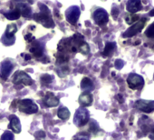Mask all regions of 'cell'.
Returning a JSON list of instances; mask_svg holds the SVG:
<instances>
[{
    "mask_svg": "<svg viewBox=\"0 0 154 140\" xmlns=\"http://www.w3.org/2000/svg\"><path fill=\"white\" fill-rule=\"evenodd\" d=\"M30 52L34 54L35 57H41L43 56V47L39 43H35L30 47Z\"/></svg>",
    "mask_w": 154,
    "mask_h": 140,
    "instance_id": "cell-16",
    "label": "cell"
},
{
    "mask_svg": "<svg viewBox=\"0 0 154 140\" xmlns=\"http://www.w3.org/2000/svg\"><path fill=\"white\" fill-rule=\"evenodd\" d=\"M93 87H94V83L90 78H83V80L81 82V88H83L85 90L86 89L88 91V89L89 90L93 89Z\"/></svg>",
    "mask_w": 154,
    "mask_h": 140,
    "instance_id": "cell-20",
    "label": "cell"
},
{
    "mask_svg": "<svg viewBox=\"0 0 154 140\" xmlns=\"http://www.w3.org/2000/svg\"><path fill=\"white\" fill-rule=\"evenodd\" d=\"M25 38H26V41H28V42H30V43H31L32 41H34V40H35V37H34L32 35H29V34H27V35L25 37Z\"/></svg>",
    "mask_w": 154,
    "mask_h": 140,
    "instance_id": "cell-30",
    "label": "cell"
},
{
    "mask_svg": "<svg viewBox=\"0 0 154 140\" xmlns=\"http://www.w3.org/2000/svg\"><path fill=\"white\" fill-rule=\"evenodd\" d=\"M115 48H116V44H115L114 42L107 43L106 46H105V47H104V50H103V55L104 56H110V55L114 51Z\"/></svg>",
    "mask_w": 154,
    "mask_h": 140,
    "instance_id": "cell-19",
    "label": "cell"
},
{
    "mask_svg": "<svg viewBox=\"0 0 154 140\" xmlns=\"http://www.w3.org/2000/svg\"><path fill=\"white\" fill-rule=\"evenodd\" d=\"M40 7H42V8H40L41 11L38 14H35L34 19L35 21L39 22L40 24H42L45 27H54V20L51 17L50 10L45 5L40 4Z\"/></svg>",
    "mask_w": 154,
    "mask_h": 140,
    "instance_id": "cell-1",
    "label": "cell"
},
{
    "mask_svg": "<svg viewBox=\"0 0 154 140\" xmlns=\"http://www.w3.org/2000/svg\"><path fill=\"white\" fill-rule=\"evenodd\" d=\"M44 103L47 107H54L58 106L59 99L53 93H47L44 99Z\"/></svg>",
    "mask_w": 154,
    "mask_h": 140,
    "instance_id": "cell-13",
    "label": "cell"
},
{
    "mask_svg": "<svg viewBox=\"0 0 154 140\" xmlns=\"http://www.w3.org/2000/svg\"><path fill=\"white\" fill-rule=\"evenodd\" d=\"M17 8L19 9L20 14L23 17H25V18H29L30 17V15H31V8L27 5H26V4H19L17 6Z\"/></svg>",
    "mask_w": 154,
    "mask_h": 140,
    "instance_id": "cell-17",
    "label": "cell"
},
{
    "mask_svg": "<svg viewBox=\"0 0 154 140\" xmlns=\"http://www.w3.org/2000/svg\"><path fill=\"white\" fill-rule=\"evenodd\" d=\"M13 83L15 85H25V86H31L33 84L32 78L24 71H17L16 72L13 78Z\"/></svg>",
    "mask_w": 154,
    "mask_h": 140,
    "instance_id": "cell-5",
    "label": "cell"
},
{
    "mask_svg": "<svg viewBox=\"0 0 154 140\" xmlns=\"http://www.w3.org/2000/svg\"><path fill=\"white\" fill-rule=\"evenodd\" d=\"M35 136H37V137H45V134L43 131H39L38 133L35 134Z\"/></svg>",
    "mask_w": 154,
    "mask_h": 140,
    "instance_id": "cell-31",
    "label": "cell"
},
{
    "mask_svg": "<svg viewBox=\"0 0 154 140\" xmlns=\"http://www.w3.org/2000/svg\"><path fill=\"white\" fill-rule=\"evenodd\" d=\"M80 8L78 7H71L65 13V17L67 21L72 24V25H76L77 21L79 19L80 17Z\"/></svg>",
    "mask_w": 154,
    "mask_h": 140,
    "instance_id": "cell-9",
    "label": "cell"
},
{
    "mask_svg": "<svg viewBox=\"0 0 154 140\" xmlns=\"http://www.w3.org/2000/svg\"><path fill=\"white\" fill-rule=\"evenodd\" d=\"M1 140H14V135L10 131H6L2 135Z\"/></svg>",
    "mask_w": 154,
    "mask_h": 140,
    "instance_id": "cell-25",
    "label": "cell"
},
{
    "mask_svg": "<svg viewBox=\"0 0 154 140\" xmlns=\"http://www.w3.org/2000/svg\"><path fill=\"white\" fill-rule=\"evenodd\" d=\"M145 35L149 38H154V23L149 25L145 31Z\"/></svg>",
    "mask_w": 154,
    "mask_h": 140,
    "instance_id": "cell-23",
    "label": "cell"
},
{
    "mask_svg": "<svg viewBox=\"0 0 154 140\" xmlns=\"http://www.w3.org/2000/svg\"><path fill=\"white\" fill-rule=\"evenodd\" d=\"M115 67L117 68V69H121V68H122V66L124 65V62L122 61V60H121V59H117L116 61H115Z\"/></svg>",
    "mask_w": 154,
    "mask_h": 140,
    "instance_id": "cell-28",
    "label": "cell"
},
{
    "mask_svg": "<svg viewBox=\"0 0 154 140\" xmlns=\"http://www.w3.org/2000/svg\"><path fill=\"white\" fill-rule=\"evenodd\" d=\"M75 140H89V137L85 134H81L75 137Z\"/></svg>",
    "mask_w": 154,
    "mask_h": 140,
    "instance_id": "cell-29",
    "label": "cell"
},
{
    "mask_svg": "<svg viewBox=\"0 0 154 140\" xmlns=\"http://www.w3.org/2000/svg\"><path fill=\"white\" fill-rule=\"evenodd\" d=\"M89 120V112L87 109L81 107L76 111L74 117H73V123L77 126H83L85 124H87Z\"/></svg>",
    "mask_w": 154,
    "mask_h": 140,
    "instance_id": "cell-3",
    "label": "cell"
},
{
    "mask_svg": "<svg viewBox=\"0 0 154 140\" xmlns=\"http://www.w3.org/2000/svg\"><path fill=\"white\" fill-rule=\"evenodd\" d=\"M79 102L83 107H89L93 103V96L90 92L85 91L79 97Z\"/></svg>",
    "mask_w": 154,
    "mask_h": 140,
    "instance_id": "cell-14",
    "label": "cell"
},
{
    "mask_svg": "<svg viewBox=\"0 0 154 140\" xmlns=\"http://www.w3.org/2000/svg\"><path fill=\"white\" fill-rule=\"evenodd\" d=\"M18 108L26 114H35L38 111V106L30 99H23L18 103Z\"/></svg>",
    "mask_w": 154,
    "mask_h": 140,
    "instance_id": "cell-2",
    "label": "cell"
},
{
    "mask_svg": "<svg viewBox=\"0 0 154 140\" xmlns=\"http://www.w3.org/2000/svg\"><path fill=\"white\" fill-rule=\"evenodd\" d=\"M20 16H21V14H20V11L17 8L13 9L10 12L5 13V17L9 20H17L20 18Z\"/></svg>",
    "mask_w": 154,
    "mask_h": 140,
    "instance_id": "cell-18",
    "label": "cell"
},
{
    "mask_svg": "<svg viewBox=\"0 0 154 140\" xmlns=\"http://www.w3.org/2000/svg\"><path fill=\"white\" fill-rule=\"evenodd\" d=\"M126 8L130 13H136L142 8L140 0H130L126 4Z\"/></svg>",
    "mask_w": 154,
    "mask_h": 140,
    "instance_id": "cell-12",
    "label": "cell"
},
{
    "mask_svg": "<svg viewBox=\"0 0 154 140\" xmlns=\"http://www.w3.org/2000/svg\"><path fill=\"white\" fill-rule=\"evenodd\" d=\"M149 15L150 17H154V8L149 12Z\"/></svg>",
    "mask_w": 154,
    "mask_h": 140,
    "instance_id": "cell-32",
    "label": "cell"
},
{
    "mask_svg": "<svg viewBox=\"0 0 154 140\" xmlns=\"http://www.w3.org/2000/svg\"><path fill=\"white\" fill-rule=\"evenodd\" d=\"M78 50L81 52V53H83L84 55H86V54H88L89 53V50H90V48H89V46H88V44H86L85 42H83L80 46H79V47H78Z\"/></svg>",
    "mask_w": 154,
    "mask_h": 140,
    "instance_id": "cell-24",
    "label": "cell"
},
{
    "mask_svg": "<svg viewBox=\"0 0 154 140\" xmlns=\"http://www.w3.org/2000/svg\"><path fill=\"white\" fill-rule=\"evenodd\" d=\"M29 59H31V56L29 55H26V60H29Z\"/></svg>",
    "mask_w": 154,
    "mask_h": 140,
    "instance_id": "cell-34",
    "label": "cell"
},
{
    "mask_svg": "<svg viewBox=\"0 0 154 140\" xmlns=\"http://www.w3.org/2000/svg\"><path fill=\"white\" fill-rule=\"evenodd\" d=\"M10 128L17 134L21 132V124H20V120L17 116H10Z\"/></svg>",
    "mask_w": 154,
    "mask_h": 140,
    "instance_id": "cell-15",
    "label": "cell"
},
{
    "mask_svg": "<svg viewBox=\"0 0 154 140\" xmlns=\"http://www.w3.org/2000/svg\"><path fill=\"white\" fill-rule=\"evenodd\" d=\"M94 19L95 21V23L99 26H104L107 24L108 20H109V16L108 13L103 9V8H99L97 9L94 14Z\"/></svg>",
    "mask_w": 154,
    "mask_h": 140,
    "instance_id": "cell-10",
    "label": "cell"
},
{
    "mask_svg": "<svg viewBox=\"0 0 154 140\" xmlns=\"http://www.w3.org/2000/svg\"><path fill=\"white\" fill-rule=\"evenodd\" d=\"M139 18H140V17H139L138 15H134V14H132V15H128V16L125 18V21H126V23H127V24L131 25V24H133V23L137 22V21L139 20Z\"/></svg>",
    "mask_w": 154,
    "mask_h": 140,
    "instance_id": "cell-22",
    "label": "cell"
},
{
    "mask_svg": "<svg viewBox=\"0 0 154 140\" xmlns=\"http://www.w3.org/2000/svg\"><path fill=\"white\" fill-rule=\"evenodd\" d=\"M145 23H146V19L145 18H142L140 21H138L137 23H135L133 26H131L130 28H128L123 34H122V37L127 38V37H131L135 35H137L138 33H140L141 31V29L144 27L145 26Z\"/></svg>",
    "mask_w": 154,
    "mask_h": 140,
    "instance_id": "cell-7",
    "label": "cell"
},
{
    "mask_svg": "<svg viewBox=\"0 0 154 140\" xmlns=\"http://www.w3.org/2000/svg\"><path fill=\"white\" fill-rule=\"evenodd\" d=\"M17 27L16 24L12 23V24L8 25L7 27V30H6L5 35L3 36L2 42L5 45H13L15 42V37L14 36L17 33Z\"/></svg>",
    "mask_w": 154,
    "mask_h": 140,
    "instance_id": "cell-4",
    "label": "cell"
},
{
    "mask_svg": "<svg viewBox=\"0 0 154 140\" xmlns=\"http://www.w3.org/2000/svg\"><path fill=\"white\" fill-rule=\"evenodd\" d=\"M57 116L60 119L66 120L70 116V111L66 107H61L57 112Z\"/></svg>",
    "mask_w": 154,
    "mask_h": 140,
    "instance_id": "cell-21",
    "label": "cell"
},
{
    "mask_svg": "<svg viewBox=\"0 0 154 140\" xmlns=\"http://www.w3.org/2000/svg\"><path fill=\"white\" fill-rule=\"evenodd\" d=\"M134 107L144 113H151L154 111V101L140 99L135 102Z\"/></svg>",
    "mask_w": 154,
    "mask_h": 140,
    "instance_id": "cell-8",
    "label": "cell"
},
{
    "mask_svg": "<svg viewBox=\"0 0 154 140\" xmlns=\"http://www.w3.org/2000/svg\"><path fill=\"white\" fill-rule=\"evenodd\" d=\"M52 79H53V77L48 74H45V75L42 76V78H41L42 82L45 84H50L52 82Z\"/></svg>",
    "mask_w": 154,
    "mask_h": 140,
    "instance_id": "cell-26",
    "label": "cell"
},
{
    "mask_svg": "<svg viewBox=\"0 0 154 140\" xmlns=\"http://www.w3.org/2000/svg\"><path fill=\"white\" fill-rule=\"evenodd\" d=\"M13 70V64L10 60H5L1 63L0 67V78L4 80H7L10 73Z\"/></svg>",
    "mask_w": 154,
    "mask_h": 140,
    "instance_id": "cell-11",
    "label": "cell"
},
{
    "mask_svg": "<svg viewBox=\"0 0 154 140\" xmlns=\"http://www.w3.org/2000/svg\"><path fill=\"white\" fill-rule=\"evenodd\" d=\"M90 130H91L92 132H94V133H96V132L99 130V126H98L97 123L94 122V120L91 121V124H90Z\"/></svg>",
    "mask_w": 154,
    "mask_h": 140,
    "instance_id": "cell-27",
    "label": "cell"
},
{
    "mask_svg": "<svg viewBox=\"0 0 154 140\" xmlns=\"http://www.w3.org/2000/svg\"><path fill=\"white\" fill-rule=\"evenodd\" d=\"M128 86L131 89H140L144 86V79L137 74H131L127 78Z\"/></svg>",
    "mask_w": 154,
    "mask_h": 140,
    "instance_id": "cell-6",
    "label": "cell"
},
{
    "mask_svg": "<svg viewBox=\"0 0 154 140\" xmlns=\"http://www.w3.org/2000/svg\"><path fill=\"white\" fill-rule=\"evenodd\" d=\"M149 138L151 140H154V134H149Z\"/></svg>",
    "mask_w": 154,
    "mask_h": 140,
    "instance_id": "cell-33",
    "label": "cell"
}]
</instances>
